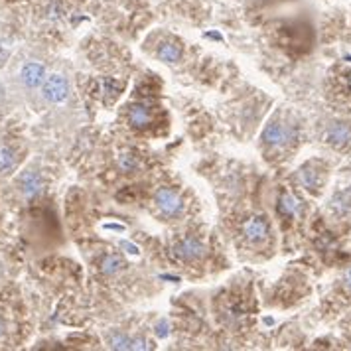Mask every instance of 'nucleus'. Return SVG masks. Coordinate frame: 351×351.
Here are the masks:
<instances>
[{
  "label": "nucleus",
  "instance_id": "18",
  "mask_svg": "<svg viewBox=\"0 0 351 351\" xmlns=\"http://www.w3.org/2000/svg\"><path fill=\"white\" fill-rule=\"evenodd\" d=\"M341 287H343V290H346L348 294H351V265L343 271V274H341Z\"/></svg>",
  "mask_w": 351,
  "mask_h": 351
},
{
  "label": "nucleus",
  "instance_id": "3",
  "mask_svg": "<svg viewBox=\"0 0 351 351\" xmlns=\"http://www.w3.org/2000/svg\"><path fill=\"white\" fill-rule=\"evenodd\" d=\"M328 213L332 215V219L339 223H348L351 221V184L343 186L341 190L330 197L328 202Z\"/></svg>",
  "mask_w": 351,
  "mask_h": 351
},
{
  "label": "nucleus",
  "instance_id": "12",
  "mask_svg": "<svg viewBox=\"0 0 351 351\" xmlns=\"http://www.w3.org/2000/svg\"><path fill=\"white\" fill-rule=\"evenodd\" d=\"M128 121L134 128H146L152 123V114L150 109L144 107V105H132L130 111H128Z\"/></svg>",
  "mask_w": 351,
  "mask_h": 351
},
{
  "label": "nucleus",
  "instance_id": "5",
  "mask_svg": "<svg viewBox=\"0 0 351 351\" xmlns=\"http://www.w3.org/2000/svg\"><path fill=\"white\" fill-rule=\"evenodd\" d=\"M243 233L251 243H263L271 235V223L265 215H253L251 219H247V223L243 225Z\"/></svg>",
  "mask_w": 351,
  "mask_h": 351
},
{
  "label": "nucleus",
  "instance_id": "2",
  "mask_svg": "<svg viewBox=\"0 0 351 351\" xmlns=\"http://www.w3.org/2000/svg\"><path fill=\"white\" fill-rule=\"evenodd\" d=\"M296 182L308 193L318 195L328 182V166L322 160H310L296 172Z\"/></svg>",
  "mask_w": 351,
  "mask_h": 351
},
{
  "label": "nucleus",
  "instance_id": "19",
  "mask_svg": "<svg viewBox=\"0 0 351 351\" xmlns=\"http://www.w3.org/2000/svg\"><path fill=\"white\" fill-rule=\"evenodd\" d=\"M168 334H170V326H168L166 319H162L158 326H156V335L158 337H168Z\"/></svg>",
  "mask_w": 351,
  "mask_h": 351
},
{
  "label": "nucleus",
  "instance_id": "1",
  "mask_svg": "<svg viewBox=\"0 0 351 351\" xmlns=\"http://www.w3.org/2000/svg\"><path fill=\"white\" fill-rule=\"evenodd\" d=\"M302 130L294 121H272L263 132V141L272 148H294L300 143Z\"/></svg>",
  "mask_w": 351,
  "mask_h": 351
},
{
  "label": "nucleus",
  "instance_id": "22",
  "mask_svg": "<svg viewBox=\"0 0 351 351\" xmlns=\"http://www.w3.org/2000/svg\"><path fill=\"white\" fill-rule=\"evenodd\" d=\"M346 89L351 93V71L350 73H346Z\"/></svg>",
  "mask_w": 351,
  "mask_h": 351
},
{
  "label": "nucleus",
  "instance_id": "10",
  "mask_svg": "<svg viewBox=\"0 0 351 351\" xmlns=\"http://www.w3.org/2000/svg\"><path fill=\"white\" fill-rule=\"evenodd\" d=\"M20 77H22V83L26 87H30V89L40 87L46 81V67L42 64H38V62H30V64H26L22 67Z\"/></svg>",
  "mask_w": 351,
  "mask_h": 351
},
{
  "label": "nucleus",
  "instance_id": "6",
  "mask_svg": "<svg viewBox=\"0 0 351 351\" xmlns=\"http://www.w3.org/2000/svg\"><path fill=\"white\" fill-rule=\"evenodd\" d=\"M42 91H44V97L49 103H64L69 95V85H67L65 77L53 73V75L46 77L44 85H42Z\"/></svg>",
  "mask_w": 351,
  "mask_h": 351
},
{
  "label": "nucleus",
  "instance_id": "13",
  "mask_svg": "<svg viewBox=\"0 0 351 351\" xmlns=\"http://www.w3.org/2000/svg\"><path fill=\"white\" fill-rule=\"evenodd\" d=\"M158 58L166 64H176L182 58V49L176 44H162L158 48Z\"/></svg>",
  "mask_w": 351,
  "mask_h": 351
},
{
  "label": "nucleus",
  "instance_id": "16",
  "mask_svg": "<svg viewBox=\"0 0 351 351\" xmlns=\"http://www.w3.org/2000/svg\"><path fill=\"white\" fill-rule=\"evenodd\" d=\"M109 348L111 350H130L132 348V337L121 334V332L111 334L109 335Z\"/></svg>",
  "mask_w": 351,
  "mask_h": 351
},
{
  "label": "nucleus",
  "instance_id": "11",
  "mask_svg": "<svg viewBox=\"0 0 351 351\" xmlns=\"http://www.w3.org/2000/svg\"><path fill=\"white\" fill-rule=\"evenodd\" d=\"M42 178L36 174V172H24V174L18 178V188L20 192L24 193L26 197H34L42 192Z\"/></svg>",
  "mask_w": 351,
  "mask_h": 351
},
{
  "label": "nucleus",
  "instance_id": "17",
  "mask_svg": "<svg viewBox=\"0 0 351 351\" xmlns=\"http://www.w3.org/2000/svg\"><path fill=\"white\" fill-rule=\"evenodd\" d=\"M119 164H121V170H123V172H132V170H136V166H138V162H136V158H134L132 154H123V156L119 158Z\"/></svg>",
  "mask_w": 351,
  "mask_h": 351
},
{
  "label": "nucleus",
  "instance_id": "7",
  "mask_svg": "<svg viewBox=\"0 0 351 351\" xmlns=\"http://www.w3.org/2000/svg\"><path fill=\"white\" fill-rule=\"evenodd\" d=\"M208 253L206 245L202 241L193 239V237H188V239H182L174 247V255L182 261H188V263H193V261H199L204 258Z\"/></svg>",
  "mask_w": 351,
  "mask_h": 351
},
{
  "label": "nucleus",
  "instance_id": "9",
  "mask_svg": "<svg viewBox=\"0 0 351 351\" xmlns=\"http://www.w3.org/2000/svg\"><path fill=\"white\" fill-rule=\"evenodd\" d=\"M276 209H278L282 219H298L304 213V204L298 195H294V193L290 192H282L280 197H278Z\"/></svg>",
  "mask_w": 351,
  "mask_h": 351
},
{
  "label": "nucleus",
  "instance_id": "4",
  "mask_svg": "<svg viewBox=\"0 0 351 351\" xmlns=\"http://www.w3.org/2000/svg\"><path fill=\"white\" fill-rule=\"evenodd\" d=\"M324 143L335 150H343L351 144V123L350 121H335L324 132Z\"/></svg>",
  "mask_w": 351,
  "mask_h": 351
},
{
  "label": "nucleus",
  "instance_id": "15",
  "mask_svg": "<svg viewBox=\"0 0 351 351\" xmlns=\"http://www.w3.org/2000/svg\"><path fill=\"white\" fill-rule=\"evenodd\" d=\"M121 269H123V261H121V256H117V255L103 256V261H101V272H103V274L111 276V274H117Z\"/></svg>",
  "mask_w": 351,
  "mask_h": 351
},
{
  "label": "nucleus",
  "instance_id": "20",
  "mask_svg": "<svg viewBox=\"0 0 351 351\" xmlns=\"http://www.w3.org/2000/svg\"><path fill=\"white\" fill-rule=\"evenodd\" d=\"M146 348H148L146 339H143V337H134L132 339V348L130 350H146Z\"/></svg>",
  "mask_w": 351,
  "mask_h": 351
},
{
  "label": "nucleus",
  "instance_id": "23",
  "mask_svg": "<svg viewBox=\"0 0 351 351\" xmlns=\"http://www.w3.org/2000/svg\"><path fill=\"white\" fill-rule=\"evenodd\" d=\"M2 332H4V326H2V322H0V335H2Z\"/></svg>",
  "mask_w": 351,
  "mask_h": 351
},
{
  "label": "nucleus",
  "instance_id": "14",
  "mask_svg": "<svg viewBox=\"0 0 351 351\" xmlns=\"http://www.w3.org/2000/svg\"><path fill=\"white\" fill-rule=\"evenodd\" d=\"M16 166V156L8 146H0V174H8Z\"/></svg>",
  "mask_w": 351,
  "mask_h": 351
},
{
  "label": "nucleus",
  "instance_id": "8",
  "mask_svg": "<svg viewBox=\"0 0 351 351\" xmlns=\"http://www.w3.org/2000/svg\"><path fill=\"white\" fill-rule=\"evenodd\" d=\"M154 202H156L160 211L166 213V215H180L184 211L182 197L176 192H172V190H168V188H160L156 195H154Z\"/></svg>",
  "mask_w": 351,
  "mask_h": 351
},
{
  "label": "nucleus",
  "instance_id": "21",
  "mask_svg": "<svg viewBox=\"0 0 351 351\" xmlns=\"http://www.w3.org/2000/svg\"><path fill=\"white\" fill-rule=\"evenodd\" d=\"M121 245H123V249H127V253H130V255H138V249H136V247H134L132 243H127V241H123Z\"/></svg>",
  "mask_w": 351,
  "mask_h": 351
}]
</instances>
